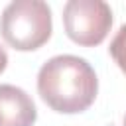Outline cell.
<instances>
[{"label":"cell","instance_id":"obj_1","mask_svg":"<svg viewBox=\"0 0 126 126\" xmlns=\"http://www.w3.org/2000/svg\"><path fill=\"white\" fill-rule=\"evenodd\" d=\"M37 93L55 112H85L96 98L98 79L91 63L77 55H55L37 73Z\"/></svg>","mask_w":126,"mask_h":126},{"label":"cell","instance_id":"obj_2","mask_svg":"<svg viewBox=\"0 0 126 126\" xmlns=\"http://www.w3.org/2000/svg\"><path fill=\"white\" fill-rule=\"evenodd\" d=\"M51 32V10L41 0H14L0 16V33L18 51L39 49L49 41Z\"/></svg>","mask_w":126,"mask_h":126},{"label":"cell","instance_id":"obj_3","mask_svg":"<svg viewBox=\"0 0 126 126\" xmlns=\"http://www.w3.org/2000/svg\"><path fill=\"white\" fill-rule=\"evenodd\" d=\"M63 28L77 45H100L112 28V10L102 0H69L63 6Z\"/></svg>","mask_w":126,"mask_h":126},{"label":"cell","instance_id":"obj_4","mask_svg":"<svg viewBox=\"0 0 126 126\" xmlns=\"http://www.w3.org/2000/svg\"><path fill=\"white\" fill-rule=\"evenodd\" d=\"M35 118V104L24 89L0 85V126H33Z\"/></svg>","mask_w":126,"mask_h":126},{"label":"cell","instance_id":"obj_5","mask_svg":"<svg viewBox=\"0 0 126 126\" xmlns=\"http://www.w3.org/2000/svg\"><path fill=\"white\" fill-rule=\"evenodd\" d=\"M108 53L114 59V63L118 65V69L126 75V24L120 26V30L116 32V35L112 37Z\"/></svg>","mask_w":126,"mask_h":126},{"label":"cell","instance_id":"obj_6","mask_svg":"<svg viewBox=\"0 0 126 126\" xmlns=\"http://www.w3.org/2000/svg\"><path fill=\"white\" fill-rule=\"evenodd\" d=\"M6 65H8V53H6V49L0 45V73L6 69Z\"/></svg>","mask_w":126,"mask_h":126},{"label":"cell","instance_id":"obj_7","mask_svg":"<svg viewBox=\"0 0 126 126\" xmlns=\"http://www.w3.org/2000/svg\"><path fill=\"white\" fill-rule=\"evenodd\" d=\"M124 126H126V114H124Z\"/></svg>","mask_w":126,"mask_h":126}]
</instances>
